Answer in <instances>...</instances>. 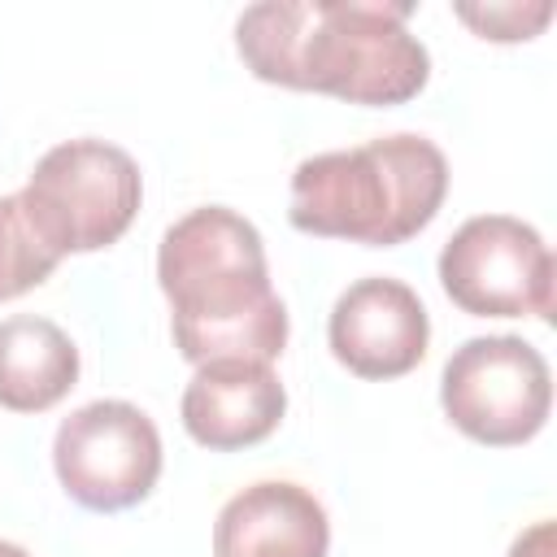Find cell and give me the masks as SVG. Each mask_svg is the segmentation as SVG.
Masks as SVG:
<instances>
[{
  "label": "cell",
  "mask_w": 557,
  "mask_h": 557,
  "mask_svg": "<svg viewBox=\"0 0 557 557\" xmlns=\"http://www.w3.org/2000/svg\"><path fill=\"white\" fill-rule=\"evenodd\" d=\"M409 13L405 0H261L239 13L235 48L265 83L348 104H405L431 78Z\"/></svg>",
  "instance_id": "cell-1"
},
{
  "label": "cell",
  "mask_w": 557,
  "mask_h": 557,
  "mask_svg": "<svg viewBox=\"0 0 557 557\" xmlns=\"http://www.w3.org/2000/svg\"><path fill=\"white\" fill-rule=\"evenodd\" d=\"M157 283L170 300L174 348L191 366L274 361L287 344V309L270 283L261 231L226 205L183 213L157 248Z\"/></svg>",
  "instance_id": "cell-2"
},
{
  "label": "cell",
  "mask_w": 557,
  "mask_h": 557,
  "mask_svg": "<svg viewBox=\"0 0 557 557\" xmlns=\"http://www.w3.org/2000/svg\"><path fill=\"white\" fill-rule=\"evenodd\" d=\"M448 161L422 135H383L305 157L292 174V226L322 239L396 248L440 213Z\"/></svg>",
  "instance_id": "cell-3"
},
{
  "label": "cell",
  "mask_w": 557,
  "mask_h": 557,
  "mask_svg": "<svg viewBox=\"0 0 557 557\" xmlns=\"http://www.w3.org/2000/svg\"><path fill=\"white\" fill-rule=\"evenodd\" d=\"M17 196L39 239L65 257L117 244L139 213L144 183L126 148L104 139H65L35 161Z\"/></svg>",
  "instance_id": "cell-4"
},
{
  "label": "cell",
  "mask_w": 557,
  "mask_h": 557,
  "mask_svg": "<svg viewBox=\"0 0 557 557\" xmlns=\"http://www.w3.org/2000/svg\"><path fill=\"white\" fill-rule=\"evenodd\" d=\"M440 400L461 435L487 448H513L548 422L553 374L544 352L527 339L474 335L444 361Z\"/></svg>",
  "instance_id": "cell-5"
},
{
  "label": "cell",
  "mask_w": 557,
  "mask_h": 557,
  "mask_svg": "<svg viewBox=\"0 0 557 557\" xmlns=\"http://www.w3.org/2000/svg\"><path fill=\"white\" fill-rule=\"evenodd\" d=\"M448 300L474 318H553V252L509 213H479L440 252Z\"/></svg>",
  "instance_id": "cell-6"
},
{
  "label": "cell",
  "mask_w": 557,
  "mask_h": 557,
  "mask_svg": "<svg viewBox=\"0 0 557 557\" xmlns=\"http://www.w3.org/2000/svg\"><path fill=\"white\" fill-rule=\"evenodd\" d=\"M52 466L70 500L96 513H117L157 487L161 435L131 400H91L57 426Z\"/></svg>",
  "instance_id": "cell-7"
},
{
  "label": "cell",
  "mask_w": 557,
  "mask_h": 557,
  "mask_svg": "<svg viewBox=\"0 0 557 557\" xmlns=\"http://www.w3.org/2000/svg\"><path fill=\"white\" fill-rule=\"evenodd\" d=\"M326 339L339 366L361 379H400L409 374L431 344V318L418 292L400 278H357L339 292Z\"/></svg>",
  "instance_id": "cell-8"
},
{
  "label": "cell",
  "mask_w": 557,
  "mask_h": 557,
  "mask_svg": "<svg viewBox=\"0 0 557 557\" xmlns=\"http://www.w3.org/2000/svg\"><path fill=\"white\" fill-rule=\"evenodd\" d=\"M287 409V392L265 361H209L183 387V426L213 453L261 444Z\"/></svg>",
  "instance_id": "cell-9"
},
{
  "label": "cell",
  "mask_w": 557,
  "mask_h": 557,
  "mask_svg": "<svg viewBox=\"0 0 557 557\" xmlns=\"http://www.w3.org/2000/svg\"><path fill=\"white\" fill-rule=\"evenodd\" d=\"M331 522L322 500L287 479L235 492L213 522V557H326Z\"/></svg>",
  "instance_id": "cell-10"
},
{
  "label": "cell",
  "mask_w": 557,
  "mask_h": 557,
  "mask_svg": "<svg viewBox=\"0 0 557 557\" xmlns=\"http://www.w3.org/2000/svg\"><path fill=\"white\" fill-rule=\"evenodd\" d=\"M78 383V348L52 322L13 313L0 322V405L13 413H44Z\"/></svg>",
  "instance_id": "cell-11"
},
{
  "label": "cell",
  "mask_w": 557,
  "mask_h": 557,
  "mask_svg": "<svg viewBox=\"0 0 557 557\" xmlns=\"http://www.w3.org/2000/svg\"><path fill=\"white\" fill-rule=\"evenodd\" d=\"M57 252L30 226L22 196H0V300H13L57 270Z\"/></svg>",
  "instance_id": "cell-12"
},
{
  "label": "cell",
  "mask_w": 557,
  "mask_h": 557,
  "mask_svg": "<svg viewBox=\"0 0 557 557\" xmlns=\"http://www.w3.org/2000/svg\"><path fill=\"white\" fill-rule=\"evenodd\" d=\"M461 22H470L483 39H531L548 17H553V4H487V9H474V4H461L457 9Z\"/></svg>",
  "instance_id": "cell-13"
},
{
  "label": "cell",
  "mask_w": 557,
  "mask_h": 557,
  "mask_svg": "<svg viewBox=\"0 0 557 557\" xmlns=\"http://www.w3.org/2000/svg\"><path fill=\"white\" fill-rule=\"evenodd\" d=\"M509 557H557V527H553L548 518L535 522V527H527V531L513 540Z\"/></svg>",
  "instance_id": "cell-14"
},
{
  "label": "cell",
  "mask_w": 557,
  "mask_h": 557,
  "mask_svg": "<svg viewBox=\"0 0 557 557\" xmlns=\"http://www.w3.org/2000/svg\"><path fill=\"white\" fill-rule=\"evenodd\" d=\"M0 557H30L22 544H9V540H0Z\"/></svg>",
  "instance_id": "cell-15"
}]
</instances>
